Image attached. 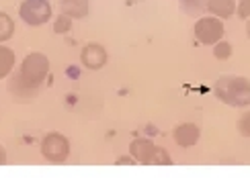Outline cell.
Returning a JSON list of instances; mask_svg holds the SVG:
<instances>
[{
  "instance_id": "obj_1",
  "label": "cell",
  "mask_w": 250,
  "mask_h": 190,
  "mask_svg": "<svg viewBox=\"0 0 250 190\" xmlns=\"http://www.w3.org/2000/svg\"><path fill=\"white\" fill-rule=\"evenodd\" d=\"M215 96L228 107H248L250 104V80L242 76H222L213 86Z\"/></svg>"
},
{
  "instance_id": "obj_2",
  "label": "cell",
  "mask_w": 250,
  "mask_h": 190,
  "mask_svg": "<svg viewBox=\"0 0 250 190\" xmlns=\"http://www.w3.org/2000/svg\"><path fill=\"white\" fill-rule=\"evenodd\" d=\"M19 74L29 86H33L37 90H41L43 82L49 74V59L45 54L41 51H31V54L21 61V68H19Z\"/></svg>"
},
{
  "instance_id": "obj_3",
  "label": "cell",
  "mask_w": 250,
  "mask_h": 190,
  "mask_svg": "<svg viewBox=\"0 0 250 190\" xmlns=\"http://www.w3.org/2000/svg\"><path fill=\"white\" fill-rule=\"evenodd\" d=\"M41 155L51 164H64L70 155V141L66 135L58 131L47 133L41 139Z\"/></svg>"
},
{
  "instance_id": "obj_4",
  "label": "cell",
  "mask_w": 250,
  "mask_h": 190,
  "mask_svg": "<svg viewBox=\"0 0 250 190\" xmlns=\"http://www.w3.org/2000/svg\"><path fill=\"white\" fill-rule=\"evenodd\" d=\"M19 17L29 27H41L51 20V4L49 0H23L19 6Z\"/></svg>"
},
{
  "instance_id": "obj_5",
  "label": "cell",
  "mask_w": 250,
  "mask_h": 190,
  "mask_svg": "<svg viewBox=\"0 0 250 190\" xmlns=\"http://www.w3.org/2000/svg\"><path fill=\"white\" fill-rule=\"evenodd\" d=\"M193 33L197 37V41L203 45H213L220 39H224V23L217 17H199V20L193 27Z\"/></svg>"
},
{
  "instance_id": "obj_6",
  "label": "cell",
  "mask_w": 250,
  "mask_h": 190,
  "mask_svg": "<svg viewBox=\"0 0 250 190\" xmlns=\"http://www.w3.org/2000/svg\"><path fill=\"white\" fill-rule=\"evenodd\" d=\"M107 59H109L107 49L99 43H88L80 51V63L86 70H101L107 63Z\"/></svg>"
},
{
  "instance_id": "obj_7",
  "label": "cell",
  "mask_w": 250,
  "mask_h": 190,
  "mask_svg": "<svg viewBox=\"0 0 250 190\" xmlns=\"http://www.w3.org/2000/svg\"><path fill=\"white\" fill-rule=\"evenodd\" d=\"M8 84H6V90L13 94L15 98H19V100H29V98H35L37 94H39V90L37 88H33V86H29V84L21 78V74H19V70H15V72H10L8 74Z\"/></svg>"
},
{
  "instance_id": "obj_8",
  "label": "cell",
  "mask_w": 250,
  "mask_h": 190,
  "mask_svg": "<svg viewBox=\"0 0 250 190\" xmlns=\"http://www.w3.org/2000/svg\"><path fill=\"white\" fill-rule=\"evenodd\" d=\"M199 137H201V131L195 123H181L172 131V139L179 147H193L199 141Z\"/></svg>"
},
{
  "instance_id": "obj_9",
  "label": "cell",
  "mask_w": 250,
  "mask_h": 190,
  "mask_svg": "<svg viewBox=\"0 0 250 190\" xmlns=\"http://www.w3.org/2000/svg\"><path fill=\"white\" fill-rule=\"evenodd\" d=\"M154 141L152 139H148V137H138V139H133L131 143H129V155L133 157L138 164H148V160H150V155H152V152H154Z\"/></svg>"
},
{
  "instance_id": "obj_10",
  "label": "cell",
  "mask_w": 250,
  "mask_h": 190,
  "mask_svg": "<svg viewBox=\"0 0 250 190\" xmlns=\"http://www.w3.org/2000/svg\"><path fill=\"white\" fill-rule=\"evenodd\" d=\"M88 8L90 0H60V13L70 19H84Z\"/></svg>"
},
{
  "instance_id": "obj_11",
  "label": "cell",
  "mask_w": 250,
  "mask_h": 190,
  "mask_svg": "<svg viewBox=\"0 0 250 190\" xmlns=\"http://www.w3.org/2000/svg\"><path fill=\"white\" fill-rule=\"evenodd\" d=\"M207 13L217 19H230L236 13V0H207Z\"/></svg>"
},
{
  "instance_id": "obj_12",
  "label": "cell",
  "mask_w": 250,
  "mask_h": 190,
  "mask_svg": "<svg viewBox=\"0 0 250 190\" xmlns=\"http://www.w3.org/2000/svg\"><path fill=\"white\" fill-rule=\"evenodd\" d=\"M15 51L6 47V45H0V80H4L10 72L15 70Z\"/></svg>"
},
{
  "instance_id": "obj_13",
  "label": "cell",
  "mask_w": 250,
  "mask_h": 190,
  "mask_svg": "<svg viewBox=\"0 0 250 190\" xmlns=\"http://www.w3.org/2000/svg\"><path fill=\"white\" fill-rule=\"evenodd\" d=\"M179 8L187 17H203L207 10V0H179Z\"/></svg>"
},
{
  "instance_id": "obj_14",
  "label": "cell",
  "mask_w": 250,
  "mask_h": 190,
  "mask_svg": "<svg viewBox=\"0 0 250 190\" xmlns=\"http://www.w3.org/2000/svg\"><path fill=\"white\" fill-rule=\"evenodd\" d=\"M15 35V20L10 15L0 10V43H4Z\"/></svg>"
},
{
  "instance_id": "obj_15",
  "label": "cell",
  "mask_w": 250,
  "mask_h": 190,
  "mask_svg": "<svg viewBox=\"0 0 250 190\" xmlns=\"http://www.w3.org/2000/svg\"><path fill=\"white\" fill-rule=\"evenodd\" d=\"M172 164V157H170V153L164 150V147H158L156 145L154 147V152H152V155H150V160H148V164L146 166H170Z\"/></svg>"
},
{
  "instance_id": "obj_16",
  "label": "cell",
  "mask_w": 250,
  "mask_h": 190,
  "mask_svg": "<svg viewBox=\"0 0 250 190\" xmlns=\"http://www.w3.org/2000/svg\"><path fill=\"white\" fill-rule=\"evenodd\" d=\"M232 56V45L228 41L220 39L217 43H213V57L215 59H228Z\"/></svg>"
},
{
  "instance_id": "obj_17",
  "label": "cell",
  "mask_w": 250,
  "mask_h": 190,
  "mask_svg": "<svg viewBox=\"0 0 250 190\" xmlns=\"http://www.w3.org/2000/svg\"><path fill=\"white\" fill-rule=\"evenodd\" d=\"M70 29H72V19L60 13V17L54 20V33H68Z\"/></svg>"
},
{
  "instance_id": "obj_18",
  "label": "cell",
  "mask_w": 250,
  "mask_h": 190,
  "mask_svg": "<svg viewBox=\"0 0 250 190\" xmlns=\"http://www.w3.org/2000/svg\"><path fill=\"white\" fill-rule=\"evenodd\" d=\"M236 127H238V131H240V135H244V137H250V111H248V113H244L242 117L238 119Z\"/></svg>"
},
{
  "instance_id": "obj_19",
  "label": "cell",
  "mask_w": 250,
  "mask_h": 190,
  "mask_svg": "<svg viewBox=\"0 0 250 190\" xmlns=\"http://www.w3.org/2000/svg\"><path fill=\"white\" fill-rule=\"evenodd\" d=\"M236 15L240 19L250 17V0H240V2H236Z\"/></svg>"
},
{
  "instance_id": "obj_20",
  "label": "cell",
  "mask_w": 250,
  "mask_h": 190,
  "mask_svg": "<svg viewBox=\"0 0 250 190\" xmlns=\"http://www.w3.org/2000/svg\"><path fill=\"white\" fill-rule=\"evenodd\" d=\"M115 164H117V166H133V164H138V162H135L131 155H121V157H117Z\"/></svg>"
},
{
  "instance_id": "obj_21",
  "label": "cell",
  "mask_w": 250,
  "mask_h": 190,
  "mask_svg": "<svg viewBox=\"0 0 250 190\" xmlns=\"http://www.w3.org/2000/svg\"><path fill=\"white\" fill-rule=\"evenodd\" d=\"M6 164V152H4V147L0 145V166Z\"/></svg>"
},
{
  "instance_id": "obj_22",
  "label": "cell",
  "mask_w": 250,
  "mask_h": 190,
  "mask_svg": "<svg viewBox=\"0 0 250 190\" xmlns=\"http://www.w3.org/2000/svg\"><path fill=\"white\" fill-rule=\"evenodd\" d=\"M246 35H248V39H250V17L246 19Z\"/></svg>"
}]
</instances>
